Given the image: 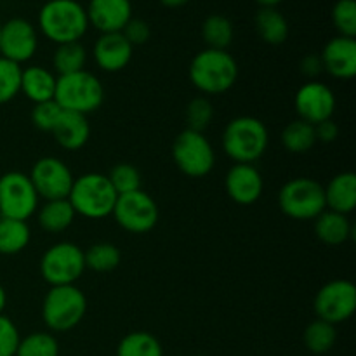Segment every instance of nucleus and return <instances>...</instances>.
<instances>
[{"mask_svg":"<svg viewBox=\"0 0 356 356\" xmlns=\"http://www.w3.org/2000/svg\"><path fill=\"white\" fill-rule=\"evenodd\" d=\"M37 21L40 33L56 45L80 42L89 30L86 7L76 0H47Z\"/></svg>","mask_w":356,"mask_h":356,"instance_id":"obj_1","label":"nucleus"},{"mask_svg":"<svg viewBox=\"0 0 356 356\" xmlns=\"http://www.w3.org/2000/svg\"><path fill=\"white\" fill-rule=\"evenodd\" d=\"M188 75L202 94H222L235 86L238 65L228 51L207 47L191 59Z\"/></svg>","mask_w":356,"mask_h":356,"instance_id":"obj_2","label":"nucleus"},{"mask_svg":"<svg viewBox=\"0 0 356 356\" xmlns=\"http://www.w3.org/2000/svg\"><path fill=\"white\" fill-rule=\"evenodd\" d=\"M222 152L235 163H254L266 153L270 132L256 117H236L222 131Z\"/></svg>","mask_w":356,"mask_h":356,"instance_id":"obj_3","label":"nucleus"},{"mask_svg":"<svg viewBox=\"0 0 356 356\" xmlns=\"http://www.w3.org/2000/svg\"><path fill=\"white\" fill-rule=\"evenodd\" d=\"M117 198V191L111 186L108 176L101 172H87L75 177L68 195V202L75 214L94 221L111 216Z\"/></svg>","mask_w":356,"mask_h":356,"instance_id":"obj_4","label":"nucleus"},{"mask_svg":"<svg viewBox=\"0 0 356 356\" xmlns=\"http://www.w3.org/2000/svg\"><path fill=\"white\" fill-rule=\"evenodd\" d=\"M54 101L61 110L87 117L99 110L104 103V87L96 75L87 70H80L76 73L58 76Z\"/></svg>","mask_w":356,"mask_h":356,"instance_id":"obj_5","label":"nucleus"},{"mask_svg":"<svg viewBox=\"0 0 356 356\" xmlns=\"http://www.w3.org/2000/svg\"><path fill=\"white\" fill-rule=\"evenodd\" d=\"M87 312V298L76 285L51 287L42 302V320L52 332L75 329Z\"/></svg>","mask_w":356,"mask_h":356,"instance_id":"obj_6","label":"nucleus"},{"mask_svg":"<svg viewBox=\"0 0 356 356\" xmlns=\"http://www.w3.org/2000/svg\"><path fill=\"white\" fill-rule=\"evenodd\" d=\"M278 207L294 221H315L327 209L323 186L312 177H294L278 191Z\"/></svg>","mask_w":356,"mask_h":356,"instance_id":"obj_7","label":"nucleus"},{"mask_svg":"<svg viewBox=\"0 0 356 356\" xmlns=\"http://www.w3.org/2000/svg\"><path fill=\"white\" fill-rule=\"evenodd\" d=\"M83 250L73 242H58L40 257V275L51 287L75 285L86 271Z\"/></svg>","mask_w":356,"mask_h":356,"instance_id":"obj_8","label":"nucleus"},{"mask_svg":"<svg viewBox=\"0 0 356 356\" xmlns=\"http://www.w3.org/2000/svg\"><path fill=\"white\" fill-rule=\"evenodd\" d=\"M172 159L177 169L188 177H204L214 169L216 152L204 132L184 129L172 145Z\"/></svg>","mask_w":356,"mask_h":356,"instance_id":"obj_9","label":"nucleus"},{"mask_svg":"<svg viewBox=\"0 0 356 356\" xmlns=\"http://www.w3.org/2000/svg\"><path fill=\"white\" fill-rule=\"evenodd\" d=\"M38 200L28 174L10 170L0 176V218L28 221L37 212Z\"/></svg>","mask_w":356,"mask_h":356,"instance_id":"obj_10","label":"nucleus"},{"mask_svg":"<svg viewBox=\"0 0 356 356\" xmlns=\"http://www.w3.org/2000/svg\"><path fill=\"white\" fill-rule=\"evenodd\" d=\"M111 216L122 229L132 235H143L155 228L160 212L156 202L146 191L138 190L118 195Z\"/></svg>","mask_w":356,"mask_h":356,"instance_id":"obj_11","label":"nucleus"},{"mask_svg":"<svg viewBox=\"0 0 356 356\" xmlns=\"http://www.w3.org/2000/svg\"><path fill=\"white\" fill-rule=\"evenodd\" d=\"M318 320L327 323H343L350 320L356 312V287L350 280L327 282L315 296L313 301Z\"/></svg>","mask_w":356,"mask_h":356,"instance_id":"obj_12","label":"nucleus"},{"mask_svg":"<svg viewBox=\"0 0 356 356\" xmlns=\"http://www.w3.org/2000/svg\"><path fill=\"white\" fill-rule=\"evenodd\" d=\"M31 184L40 198L45 200H63L68 198L73 186V172L70 167L56 156H42L31 167L30 174Z\"/></svg>","mask_w":356,"mask_h":356,"instance_id":"obj_13","label":"nucleus"},{"mask_svg":"<svg viewBox=\"0 0 356 356\" xmlns=\"http://www.w3.org/2000/svg\"><path fill=\"white\" fill-rule=\"evenodd\" d=\"M38 49L37 28L24 17H13L0 26V56L23 65Z\"/></svg>","mask_w":356,"mask_h":356,"instance_id":"obj_14","label":"nucleus"},{"mask_svg":"<svg viewBox=\"0 0 356 356\" xmlns=\"http://www.w3.org/2000/svg\"><path fill=\"white\" fill-rule=\"evenodd\" d=\"M294 108L299 120L318 125L332 118L336 111V96L329 86L322 82H306L294 96Z\"/></svg>","mask_w":356,"mask_h":356,"instance_id":"obj_15","label":"nucleus"},{"mask_svg":"<svg viewBox=\"0 0 356 356\" xmlns=\"http://www.w3.org/2000/svg\"><path fill=\"white\" fill-rule=\"evenodd\" d=\"M225 188L228 197L238 205H252L261 198L264 181L252 163H235L226 172Z\"/></svg>","mask_w":356,"mask_h":356,"instance_id":"obj_16","label":"nucleus"},{"mask_svg":"<svg viewBox=\"0 0 356 356\" xmlns=\"http://www.w3.org/2000/svg\"><path fill=\"white\" fill-rule=\"evenodd\" d=\"M89 26L101 33H118L132 19L131 0H89L86 7Z\"/></svg>","mask_w":356,"mask_h":356,"instance_id":"obj_17","label":"nucleus"},{"mask_svg":"<svg viewBox=\"0 0 356 356\" xmlns=\"http://www.w3.org/2000/svg\"><path fill=\"white\" fill-rule=\"evenodd\" d=\"M323 72L332 75L334 79L350 80L356 75V40L350 37L330 38L323 47L322 54Z\"/></svg>","mask_w":356,"mask_h":356,"instance_id":"obj_18","label":"nucleus"},{"mask_svg":"<svg viewBox=\"0 0 356 356\" xmlns=\"http://www.w3.org/2000/svg\"><path fill=\"white\" fill-rule=\"evenodd\" d=\"M134 47L127 42V38L118 33H101L92 49L94 61L97 68L106 73L122 72L131 63Z\"/></svg>","mask_w":356,"mask_h":356,"instance_id":"obj_19","label":"nucleus"},{"mask_svg":"<svg viewBox=\"0 0 356 356\" xmlns=\"http://www.w3.org/2000/svg\"><path fill=\"white\" fill-rule=\"evenodd\" d=\"M54 136L56 143L63 149L68 152H79L80 148L87 145L90 138V124L86 115L73 113V111L63 110L61 117L56 122L54 129L51 132Z\"/></svg>","mask_w":356,"mask_h":356,"instance_id":"obj_20","label":"nucleus"},{"mask_svg":"<svg viewBox=\"0 0 356 356\" xmlns=\"http://www.w3.org/2000/svg\"><path fill=\"white\" fill-rule=\"evenodd\" d=\"M323 193L329 211L348 216L356 207V174L350 170L339 172L323 186Z\"/></svg>","mask_w":356,"mask_h":356,"instance_id":"obj_21","label":"nucleus"},{"mask_svg":"<svg viewBox=\"0 0 356 356\" xmlns=\"http://www.w3.org/2000/svg\"><path fill=\"white\" fill-rule=\"evenodd\" d=\"M56 80L58 76L44 66H28L21 73V92L33 104L51 101L54 99Z\"/></svg>","mask_w":356,"mask_h":356,"instance_id":"obj_22","label":"nucleus"},{"mask_svg":"<svg viewBox=\"0 0 356 356\" xmlns=\"http://www.w3.org/2000/svg\"><path fill=\"white\" fill-rule=\"evenodd\" d=\"M315 235L325 245H343L353 238L355 228L346 214H339L325 209L315 219Z\"/></svg>","mask_w":356,"mask_h":356,"instance_id":"obj_23","label":"nucleus"},{"mask_svg":"<svg viewBox=\"0 0 356 356\" xmlns=\"http://www.w3.org/2000/svg\"><path fill=\"white\" fill-rule=\"evenodd\" d=\"M75 211L68 198L63 200H45L42 207H38L37 221L40 228L47 233H63L75 221Z\"/></svg>","mask_w":356,"mask_h":356,"instance_id":"obj_24","label":"nucleus"},{"mask_svg":"<svg viewBox=\"0 0 356 356\" xmlns=\"http://www.w3.org/2000/svg\"><path fill=\"white\" fill-rule=\"evenodd\" d=\"M256 31L261 40L270 45H280L289 37V23L277 7H261L256 14Z\"/></svg>","mask_w":356,"mask_h":356,"instance_id":"obj_25","label":"nucleus"},{"mask_svg":"<svg viewBox=\"0 0 356 356\" xmlns=\"http://www.w3.org/2000/svg\"><path fill=\"white\" fill-rule=\"evenodd\" d=\"M31 238L30 226L26 221L0 218V254L16 256L23 252Z\"/></svg>","mask_w":356,"mask_h":356,"instance_id":"obj_26","label":"nucleus"},{"mask_svg":"<svg viewBox=\"0 0 356 356\" xmlns=\"http://www.w3.org/2000/svg\"><path fill=\"white\" fill-rule=\"evenodd\" d=\"M280 141L287 152L294 153V155H302L308 153L313 146L316 145V134L315 125L308 124L305 120H294L282 131Z\"/></svg>","mask_w":356,"mask_h":356,"instance_id":"obj_27","label":"nucleus"},{"mask_svg":"<svg viewBox=\"0 0 356 356\" xmlns=\"http://www.w3.org/2000/svg\"><path fill=\"white\" fill-rule=\"evenodd\" d=\"M233 23L222 14H211L202 23V38L209 49L228 51L233 42Z\"/></svg>","mask_w":356,"mask_h":356,"instance_id":"obj_28","label":"nucleus"},{"mask_svg":"<svg viewBox=\"0 0 356 356\" xmlns=\"http://www.w3.org/2000/svg\"><path fill=\"white\" fill-rule=\"evenodd\" d=\"M87 51L80 42H70V44H61L56 47L54 56H52V68L61 75H70L80 70H86Z\"/></svg>","mask_w":356,"mask_h":356,"instance_id":"obj_29","label":"nucleus"},{"mask_svg":"<svg viewBox=\"0 0 356 356\" xmlns=\"http://www.w3.org/2000/svg\"><path fill=\"white\" fill-rule=\"evenodd\" d=\"M117 356H163V350L153 334L136 330L122 337L117 346Z\"/></svg>","mask_w":356,"mask_h":356,"instance_id":"obj_30","label":"nucleus"},{"mask_svg":"<svg viewBox=\"0 0 356 356\" xmlns=\"http://www.w3.org/2000/svg\"><path fill=\"white\" fill-rule=\"evenodd\" d=\"M83 259H86V268L89 270L97 271V273H108L120 264L122 254L113 243L99 242L90 245L83 252Z\"/></svg>","mask_w":356,"mask_h":356,"instance_id":"obj_31","label":"nucleus"},{"mask_svg":"<svg viewBox=\"0 0 356 356\" xmlns=\"http://www.w3.org/2000/svg\"><path fill=\"white\" fill-rule=\"evenodd\" d=\"M302 339H305V346L308 348L312 353L315 355L329 353V351L334 348V344H336V339H337L336 325L316 318L315 322H312L308 327H306Z\"/></svg>","mask_w":356,"mask_h":356,"instance_id":"obj_32","label":"nucleus"},{"mask_svg":"<svg viewBox=\"0 0 356 356\" xmlns=\"http://www.w3.org/2000/svg\"><path fill=\"white\" fill-rule=\"evenodd\" d=\"M14 356H59V343L49 332H31L21 337Z\"/></svg>","mask_w":356,"mask_h":356,"instance_id":"obj_33","label":"nucleus"},{"mask_svg":"<svg viewBox=\"0 0 356 356\" xmlns=\"http://www.w3.org/2000/svg\"><path fill=\"white\" fill-rule=\"evenodd\" d=\"M21 65L0 56V104L9 103L21 92Z\"/></svg>","mask_w":356,"mask_h":356,"instance_id":"obj_34","label":"nucleus"},{"mask_svg":"<svg viewBox=\"0 0 356 356\" xmlns=\"http://www.w3.org/2000/svg\"><path fill=\"white\" fill-rule=\"evenodd\" d=\"M111 186L117 191V195L132 193V191L141 190V174L132 163H118L108 174Z\"/></svg>","mask_w":356,"mask_h":356,"instance_id":"obj_35","label":"nucleus"},{"mask_svg":"<svg viewBox=\"0 0 356 356\" xmlns=\"http://www.w3.org/2000/svg\"><path fill=\"white\" fill-rule=\"evenodd\" d=\"M332 23L341 37H356V2L337 0L332 9Z\"/></svg>","mask_w":356,"mask_h":356,"instance_id":"obj_36","label":"nucleus"},{"mask_svg":"<svg viewBox=\"0 0 356 356\" xmlns=\"http://www.w3.org/2000/svg\"><path fill=\"white\" fill-rule=\"evenodd\" d=\"M214 118V106L207 97L200 96L190 101L186 108V124L188 129L197 132H204L211 125Z\"/></svg>","mask_w":356,"mask_h":356,"instance_id":"obj_37","label":"nucleus"},{"mask_svg":"<svg viewBox=\"0 0 356 356\" xmlns=\"http://www.w3.org/2000/svg\"><path fill=\"white\" fill-rule=\"evenodd\" d=\"M61 113V106L54 99L44 101V103H37L33 106V110H31V122H33V125L38 131L52 132Z\"/></svg>","mask_w":356,"mask_h":356,"instance_id":"obj_38","label":"nucleus"},{"mask_svg":"<svg viewBox=\"0 0 356 356\" xmlns=\"http://www.w3.org/2000/svg\"><path fill=\"white\" fill-rule=\"evenodd\" d=\"M19 330L13 320L6 315H0V356H14L19 344Z\"/></svg>","mask_w":356,"mask_h":356,"instance_id":"obj_39","label":"nucleus"},{"mask_svg":"<svg viewBox=\"0 0 356 356\" xmlns=\"http://www.w3.org/2000/svg\"><path fill=\"white\" fill-rule=\"evenodd\" d=\"M122 35L127 38V42L132 45V47H136V45H143L149 40L152 30H149L146 21L138 19V17H132V19L124 26Z\"/></svg>","mask_w":356,"mask_h":356,"instance_id":"obj_40","label":"nucleus"},{"mask_svg":"<svg viewBox=\"0 0 356 356\" xmlns=\"http://www.w3.org/2000/svg\"><path fill=\"white\" fill-rule=\"evenodd\" d=\"M315 134H316V141L322 143H334L339 136V127H337L336 122L332 118L325 122H320L318 125H315Z\"/></svg>","mask_w":356,"mask_h":356,"instance_id":"obj_41","label":"nucleus"},{"mask_svg":"<svg viewBox=\"0 0 356 356\" xmlns=\"http://www.w3.org/2000/svg\"><path fill=\"white\" fill-rule=\"evenodd\" d=\"M301 72L309 79H315L323 72L322 58L320 54H308L301 59Z\"/></svg>","mask_w":356,"mask_h":356,"instance_id":"obj_42","label":"nucleus"},{"mask_svg":"<svg viewBox=\"0 0 356 356\" xmlns=\"http://www.w3.org/2000/svg\"><path fill=\"white\" fill-rule=\"evenodd\" d=\"M188 2H190V0H160V3L165 7H169V9H177V7L186 6Z\"/></svg>","mask_w":356,"mask_h":356,"instance_id":"obj_43","label":"nucleus"},{"mask_svg":"<svg viewBox=\"0 0 356 356\" xmlns=\"http://www.w3.org/2000/svg\"><path fill=\"white\" fill-rule=\"evenodd\" d=\"M6 305H7V292H6V289L0 285V315H3Z\"/></svg>","mask_w":356,"mask_h":356,"instance_id":"obj_44","label":"nucleus"},{"mask_svg":"<svg viewBox=\"0 0 356 356\" xmlns=\"http://www.w3.org/2000/svg\"><path fill=\"white\" fill-rule=\"evenodd\" d=\"M254 2L259 3L261 7H275L280 2H284V0H254Z\"/></svg>","mask_w":356,"mask_h":356,"instance_id":"obj_45","label":"nucleus"},{"mask_svg":"<svg viewBox=\"0 0 356 356\" xmlns=\"http://www.w3.org/2000/svg\"><path fill=\"white\" fill-rule=\"evenodd\" d=\"M195 356H202V355H195Z\"/></svg>","mask_w":356,"mask_h":356,"instance_id":"obj_46","label":"nucleus"},{"mask_svg":"<svg viewBox=\"0 0 356 356\" xmlns=\"http://www.w3.org/2000/svg\"><path fill=\"white\" fill-rule=\"evenodd\" d=\"M0 26H2V23H0Z\"/></svg>","mask_w":356,"mask_h":356,"instance_id":"obj_47","label":"nucleus"}]
</instances>
